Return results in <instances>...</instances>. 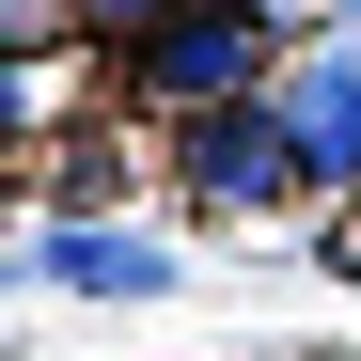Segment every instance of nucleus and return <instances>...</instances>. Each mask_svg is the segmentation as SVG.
I'll return each instance as SVG.
<instances>
[{"label": "nucleus", "mask_w": 361, "mask_h": 361, "mask_svg": "<svg viewBox=\"0 0 361 361\" xmlns=\"http://www.w3.org/2000/svg\"><path fill=\"white\" fill-rule=\"evenodd\" d=\"M63 16H79V32H157L173 0H63Z\"/></svg>", "instance_id": "39448f33"}, {"label": "nucleus", "mask_w": 361, "mask_h": 361, "mask_svg": "<svg viewBox=\"0 0 361 361\" xmlns=\"http://www.w3.org/2000/svg\"><path fill=\"white\" fill-rule=\"evenodd\" d=\"M16 267H32V283H63V298H157V283H173V252H157L142 220H47Z\"/></svg>", "instance_id": "7ed1b4c3"}, {"label": "nucleus", "mask_w": 361, "mask_h": 361, "mask_svg": "<svg viewBox=\"0 0 361 361\" xmlns=\"http://www.w3.org/2000/svg\"><path fill=\"white\" fill-rule=\"evenodd\" d=\"M126 94L204 126V110H252L267 94V0H173L157 32H126Z\"/></svg>", "instance_id": "f257e3e1"}, {"label": "nucleus", "mask_w": 361, "mask_h": 361, "mask_svg": "<svg viewBox=\"0 0 361 361\" xmlns=\"http://www.w3.org/2000/svg\"><path fill=\"white\" fill-rule=\"evenodd\" d=\"M173 173H189V204H204V220H267L283 189H314V173H298V126H283V94H252V110H204Z\"/></svg>", "instance_id": "f03ea898"}, {"label": "nucleus", "mask_w": 361, "mask_h": 361, "mask_svg": "<svg viewBox=\"0 0 361 361\" xmlns=\"http://www.w3.org/2000/svg\"><path fill=\"white\" fill-rule=\"evenodd\" d=\"M283 126H298V173L314 189H361V47H314L283 79Z\"/></svg>", "instance_id": "20e7f679"}]
</instances>
